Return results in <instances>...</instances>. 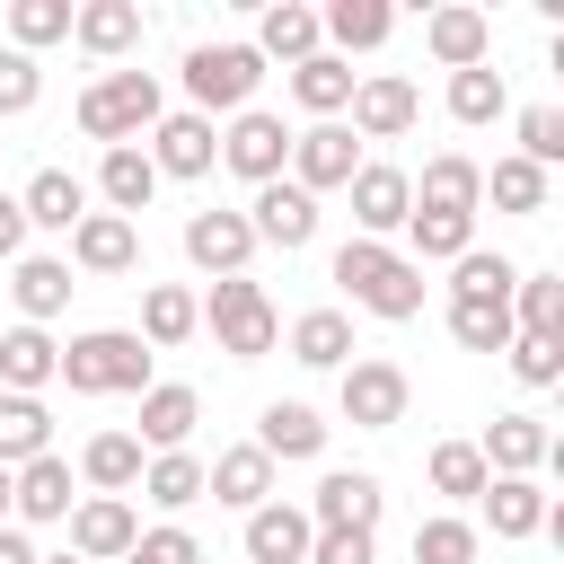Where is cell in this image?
<instances>
[{"label": "cell", "mask_w": 564, "mask_h": 564, "mask_svg": "<svg viewBox=\"0 0 564 564\" xmlns=\"http://www.w3.org/2000/svg\"><path fill=\"white\" fill-rule=\"evenodd\" d=\"M335 282H344L352 308H370V317H388V326L423 317V264H405L388 238H344V247H335Z\"/></svg>", "instance_id": "obj_1"}, {"label": "cell", "mask_w": 564, "mask_h": 564, "mask_svg": "<svg viewBox=\"0 0 564 564\" xmlns=\"http://www.w3.org/2000/svg\"><path fill=\"white\" fill-rule=\"evenodd\" d=\"M150 361L159 352L132 326H97V335H70V352H62L53 379H70V397H141L150 388Z\"/></svg>", "instance_id": "obj_2"}, {"label": "cell", "mask_w": 564, "mask_h": 564, "mask_svg": "<svg viewBox=\"0 0 564 564\" xmlns=\"http://www.w3.org/2000/svg\"><path fill=\"white\" fill-rule=\"evenodd\" d=\"M159 115H167V97H159V79H150V70H106V79L79 97V132H88V141H106V150L141 141Z\"/></svg>", "instance_id": "obj_3"}, {"label": "cell", "mask_w": 564, "mask_h": 564, "mask_svg": "<svg viewBox=\"0 0 564 564\" xmlns=\"http://www.w3.org/2000/svg\"><path fill=\"white\" fill-rule=\"evenodd\" d=\"M256 79H264L256 44H194V53H185V97H194L203 123H212V115H247Z\"/></svg>", "instance_id": "obj_4"}, {"label": "cell", "mask_w": 564, "mask_h": 564, "mask_svg": "<svg viewBox=\"0 0 564 564\" xmlns=\"http://www.w3.org/2000/svg\"><path fill=\"white\" fill-rule=\"evenodd\" d=\"M212 335H220V352H229V361H264V352H273V335H282V317H273L264 282H247V273L212 282Z\"/></svg>", "instance_id": "obj_5"}, {"label": "cell", "mask_w": 564, "mask_h": 564, "mask_svg": "<svg viewBox=\"0 0 564 564\" xmlns=\"http://www.w3.org/2000/svg\"><path fill=\"white\" fill-rule=\"evenodd\" d=\"M405 370L397 361H344V379H335V405H344V423H361V432H388V423H405Z\"/></svg>", "instance_id": "obj_6"}, {"label": "cell", "mask_w": 564, "mask_h": 564, "mask_svg": "<svg viewBox=\"0 0 564 564\" xmlns=\"http://www.w3.org/2000/svg\"><path fill=\"white\" fill-rule=\"evenodd\" d=\"M414 115H423V97H414V79H397V70H379V79H352V141H405L414 132Z\"/></svg>", "instance_id": "obj_7"}, {"label": "cell", "mask_w": 564, "mask_h": 564, "mask_svg": "<svg viewBox=\"0 0 564 564\" xmlns=\"http://www.w3.org/2000/svg\"><path fill=\"white\" fill-rule=\"evenodd\" d=\"M379 511H388V494L361 467H326L317 494H308V529H370L379 538Z\"/></svg>", "instance_id": "obj_8"}, {"label": "cell", "mask_w": 564, "mask_h": 564, "mask_svg": "<svg viewBox=\"0 0 564 564\" xmlns=\"http://www.w3.org/2000/svg\"><path fill=\"white\" fill-rule=\"evenodd\" d=\"M220 159L247 176V185H273L282 167H291V132H282V115H264V106H247L229 132H220Z\"/></svg>", "instance_id": "obj_9"}, {"label": "cell", "mask_w": 564, "mask_h": 564, "mask_svg": "<svg viewBox=\"0 0 564 564\" xmlns=\"http://www.w3.org/2000/svg\"><path fill=\"white\" fill-rule=\"evenodd\" d=\"M352 167H361V141H352L344 123H308V132H291V185H300V194L352 185Z\"/></svg>", "instance_id": "obj_10"}, {"label": "cell", "mask_w": 564, "mask_h": 564, "mask_svg": "<svg viewBox=\"0 0 564 564\" xmlns=\"http://www.w3.org/2000/svg\"><path fill=\"white\" fill-rule=\"evenodd\" d=\"M185 256L212 273V282H229V273H247V256H256V229H247V212H185Z\"/></svg>", "instance_id": "obj_11"}, {"label": "cell", "mask_w": 564, "mask_h": 564, "mask_svg": "<svg viewBox=\"0 0 564 564\" xmlns=\"http://www.w3.org/2000/svg\"><path fill=\"white\" fill-rule=\"evenodd\" d=\"M132 538H141V520H132V502H123V494L70 502V555H79V564H123V555H132Z\"/></svg>", "instance_id": "obj_12"}, {"label": "cell", "mask_w": 564, "mask_h": 564, "mask_svg": "<svg viewBox=\"0 0 564 564\" xmlns=\"http://www.w3.org/2000/svg\"><path fill=\"white\" fill-rule=\"evenodd\" d=\"M247 229H256V247H308L317 238V194H300V185H256V203H247Z\"/></svg>", "instance_id": "obj_13"}, {"label": "cell", "mask_w": 564, "mask_h": 564, "mask_svg": "<svg viewBox=\"0 0 564 564\" xmlns=\"http://www.w3.org/2000/svg\"><path fill=\"white\" fill-rule=\"evenodd\" d=\"M212 159H220V132H212L194 106L150 123V167H159V176H212Z\"/></svg>", "instance_id": "obj_14"}, {"label": "cell", "mask_w": 564, "mask_h": 564, "mask_svg": "<svg viewBox=\"0 0 564 564\" xmlns=\"http://www.w3.org/2000/svg\"><path fill=\"white\" fill-rule=\"evenodd\" d=\"M476 458H485V476H538L555 458V432L538 414H494V432L476 441Z\"/></svg>", "instance_id": "obj_15"}, {"label": "cell", "mask_w": 564, "mask_h": 564, "mask_svg": "<svg viewBox=\"0 0 564 564\" xmlns=\"http://www.w3.org/2000/svg\"><path fill=\"white\" fill-rule=\"evenodd\" d=\"M405 212H414V176L405 167H352V220H361V238H388V229H405Z\"/></svg>", "instance_id": "obj_16"}, {"label": "cell", "mask_w": 564, "mask_h": 564, "mask_svg": "<svg viewBox=\"0 0 564 564\" xmlns=\"http://www.w3.org/2000/svg\"><path fill=\"white\" fill-rule=\"evenodd\" d=\"M194 414H203V397H194V388L150 379V388H141V432H132V441H141L150 458H159V449H185V441H194Z\"/></svg>", "instance_id": "obj_17"}, {"label": "cell", "mask_w": 564, "mask_h": 564, "mask_svg": "<svg viewBox=\"0 0 564 564\" xmlns=\"http://www.w3.org/2000/svg\"><path fill=\"white\" fill-rule=\"evenodd\" d=\"M203 494L229 502V511H256V502H273V458H264L256 441H238V449H220V458L203 467Z\"/></svg>", "instance_id": "obj_18"}, {"label": "cell", "mask_w": 564, "mask_h": 564, "mask_svg": "<svg viewBox=\"0 0 564 564\" xmlns=\"http://www.w3.org/2000/svg\"><path fill=\"white\" fill-rule=\"evenodd\" d=\"M308 511L300 502H256L247 511V564H308Z\"/></svg>", "instance_id": "obj_19"}, {"label": "cell", "mask_w": 564, "mask_h": 564, "mask_svg": "<svg viewBox=\"0 0 564 564\" xmlns=\"http://www.w3.org/2000/svg\"><path fill=\"white\" fill-rule=\"evenodd\" d=\"M70 264H79V273H132V264H141V229L115 220V212H88V220L70 229Z\"/></svg>", "instance_id": "obj_20"}, {"label": "cell", "mask_w": 564, "mask_h": 564, "mask_svg": "<svg viewBox=\"0 0 564 564\" xmlns=\"http://www.w3.org/2000/svg\"><path fill=\"white\" fill-rule=\"evenodd\" d=\"M9 511L18 520H70V458H26V467H9Z\"/></svg>", "instance_id": "obj_21"}, {"label": "cell", "mask_w": 564, "mask_h": 564, "mask_svg": "<svg viewBox=\"0 0 564 564\" xmlns=\"http://www.w3.org/2000/svg\"><path fill=\"white\" fill-rule=\"evenodd\" d=\"M53 370H62V344L44 326H9L0 335V397H35V388H53Z\"/></svg>", "instance_id": "obj_22"}, {"label": "cell", "mask_w": 564, "mask_h": 564, "mask_svg": "<svg viewBox=\"0 0 564 564\" xmlns=\"http://www.w3.org/2000/svg\"><path fill=\"white\" fill-rule=\"evenodd\" d=\"M423 44H432L441 70H476V62L494 53V18H485V9H432Z\"/></svg>", "instance_id": "obj_23"}, {"label": "cell", "mask_w": 564, "mask_h": 564, "mask_svg": "<svg viewBox=\"0 0 564 564\" xmlns=\"http://www.w3.org/2000/svg\"><path fill=\"white\" fill-rule=\"evenodd\" d=\"M485 203V167L467 150H441L423 159V185H414V212H476Z\"/></svg>", "instance_id": "obj_24"}, {"label": "cell", "mask_w": 564, "mask_h": 564, "mask_svg": "<svg viewBox=\"0 0 564 564\" xmlns=\"http://www.w3.org/2000/svg\"><path fill=\"white\" fill-rule=\"evenodd\" d=\"M18 212H26V229H79L88 220V185L70 167H35L26 194H18Z\"/></svg>", "instance_id": "obj_25"}, {"label": "cell", "mask_w": 564, "mask_h": 564, "mask_svg": "<svg viewBox=\"0 0 564 564\" xmlns=\"http://www.w3.org/2000/svg\"><path fill=\"white\" fill-rule=\"evenodd\" d=\"M256 449H264V458H317V449H326V423H317V405H300V397H273V405L256 414Z\"/></svg>", "instance_id": "obj_26"}, {"label": "cell", "mask_w": 564, "mask_h": 564, "mask_svg": "<svg viewBox=\"0 0 564 564\" xmlns=\"http://www.w3.org/2000/svg\"><path fill=\"white\" fill-rule=\"evenodd\" d=\"M476 502H485L494 538H538V529H546V511H555V502L538 494V476H485V494H476Z\"/></svg>", "instance_id": "obj_27"}, {"label": "cell", "mask_w": 564, "mask_h": 564, "mask_svg": "<svg viewBox=\"0 0 564 564\" xmlns=\"http://www.w3.org/2000/svg\"><path fill=\"white\" fill-rule=\"evenodd\" d=\"M308 53H317V9H308V0H273V9L256 18V62H291V70H300Z\"/></svg>", "instance_id": "obj_28"}, {"label": "cell", "mask_w": 564, "mask_h": 564, "mask_svg": "<svg viewBox=\"0 0 564 564\" xmlns=\"http://www.w3.org/2000/svg\"><path fill=\"white\" fill-rule=\"evenodd\" d=\"M97 194H106V212L115 220H132V212H150V194H159V167H150V150H106L97 159Z\"/></svg>", "instance_id": "obj_29"}, {"label": "cell", "mask_w": 564, "mask_h": 564, "mask_svg": "<svg viewBox=\"0 0 564 564\" xmlns=\"http://www.w3.org/2000/svg\"><path fill=\"white\" fill-rule=\"evenodd\" d=\"M194 326H203V300H194L185 282H150V291H141V344H150V352L185 344Z\"/></svg>", "instance_id": "obj_30"}, {"label": "cell", "mask_w": 564, "mask_h": 564, "mask_svg": "<svg viewBox=\"0 0 564 564\" xmlns=\"http://www.w3.org/2000/svg\"><path fill=\"white\" fill-rule=\"evenodd\" d=\"M70 35H79L97 62H115V53L141 44V9H132V0H88V9H70Z\"/></svg>", "instance_id": "obj_31"}, {"label": "cell", "mask_w": 564, "mask_h": 564, "mask_svg": "<svg viewBox=\"0 0 564 564\" xmlns=\"http://www.w3.org/2000/svg\"><path fill=\"white\" fill-rule=\"evenodd\" d=\"M291 97H300L317 123H335V115L352 106V62H344V53H308V62L291 70Z\"/></svg>", "instance_id": "obj_32"}, {"label": "cell", "mask_w": 564, "mask_h": 564, "mask_svg": "<svg viewBox=\"0 0 564 564\" xmlns=\"http://www.w3.org/2000/svg\"><path fill=\"white\" fill-rule=\"evenodd\" d=\"M405 238H414V256L405 264H458L467 247H476V212H405Z\"/></svg>", "instance_id": "obj_33"}, {"label": "cell", "mask_w": 564, "mask_h": 564, "mask_svg": "<svg viewBox=\"0 0 564 564\" xmlns=\"http://www.w3.org/2000/svg\"><path fill=\"white\" fill-rule=\"evenodd\" d=\"M9 291H18L26 326H44V317H62V308H70V291H79V282H70V264H62V256H26Z\"/></svg>", "instance_id": "obj_34"}, {"label": "cell", "mask_w": 564, "mask_h": 564, "mask_svg": "<svg viewBox=\"0 0 564 564\" xmlns=\"http://www.w3.org/2000/svg\"><path fill=\"white\" fill-rule=\"evenodd\" d=\"M291 361H308V370H344V361H352V317H344V308H308V317L291 326Z\"/></svg>", "instance_id": "obj_35"}, {"label": "cell", "mask_w": 564, "mask_h": 564, "mask_svg": "<svg viewBox=\"0 0 564 564\" xmlns=\"http://www.w3.org/2000/svg\"><path fill=\"white\" fill-rule=\"evenodd\" d=\"M53 449V414L44 397H0V467H26Z\"/></svg>", "instance_id": "obj_36"}, {"label": "cell", "mask_w": 564, "mask_h": 564, "mask_svg": "<svg viewBox=\"0 0 564 564\" xmlns=\"http://www.w3.org/2000/svg\"><path fill=\"white\" fill-rule=\"evenodd\" d=\"M511 335H564V273H520L511 282Z\"/></svg>", "instance_id": "obj_37"}, {"label": "cell", "mask_w": 564, "mask_h": 564, "mask_svg": "<svg viewBox=\"0 0 564 564\" xmlns=\"http://www.w3.org/2000/svg\"><path fill=\"white\" fill-rule=\"evenodd\" d=\"M141 494H150L159 511L203 502V458H194V449H159V458H141Z\"/></svg>", "instance_id": "obj_38"}, {"label": "cell", "mask_w": 564, "mask_h": 564, "mask_svg": "<svg viewBox=\"0 0 564 564\" xmlns=\"http://www.w3.org/2000/svg\"><path fill=\"white\" fill-rule=\"evenodd\" d=\"M388 26H397V9H388V0H335V9L317 18V35H335L344 53H370V44H388Z\"/></svg>", "instance_id": "obj_39"}, {"label": "cell", "mask_w": 564, "mask_h": 564, "mask_svg": "<svg viewBox=\"0 0 564 564\" xmlns=\"http://www.w3.org/2000/svg\"><path fill=\"white\" fill-rule=\"evenodd\" d=\"M79 476H88L97 494H123V485H141V441H132V432H97V441L79 449Z\"/></svg>", "instance_id": "obj_40"}, {"label": "cell", "mask_w": 564, "mask_h": 564, "mask_svg": "<svg viewBox=\"0 0 564 564\" xmlns=\"http://www.w3.org/2000/svg\"><path fill=\"white\" fill-rule=\"evenodd\" d=\"M449 335L467 352H511V300H449Z\"/></svg>", "instance_id": "obj_41"}, {"label": "cell", "mask_w": 564, "mask_h": 564, "mask_svg": "<svg viewBox=\"0 0 564 564\" xmlns=\"http://www.w3.org/2000/svg\"><path fill=\"white\" fill-rule=\"evenodd\" d=\"M502 106H511V88H502V70H494V62L449 70V115H458V123H494Z\"/></svg>", "instance_id": "obj_42"}, {"label": "cell", "mask_w": 564, "mask_h": 564, "mask_svg": "<svg viewBox=\"0 0 564 564\" xmlns=\"http://www.w3.org/2000/svg\"><path fill=\"white\" fill-rule=\"evenodd\" d=\"M511 282H520V264L511 256H485V247H467L449 264V300H511Z\"/></svg>", "instance_id": "obj_43"}, {"label": "cell", "mask_w": 564, "mask_h": 564, "mask_svg": "<svg viewBox=\"0 0 564 564\" xmlns=\"http://www.w3.org/2000/svg\"><path fill=\"white\" fill-rule=\"evenodd\" d=\"M432 494H449V502H476V494H485L476 441H441V449H432Z\"/></svg>", "instance_id": "obj_44"}, {"label": "cell", "mask_w": 564, "mask_h": 564, "mask_svg": "<svg viewBox=\"0 0 564 564\" xmlns=\"http://www.w3.org/2000/svg\"><path fill=\"white\" fill-rule=\"evenodd\" d=\"M9 35H18V53L62 44L70 35V0H9Z\"/></svg>", "instance_id": "obj_45"}, {"label": "cell", "mask_w": 564, "mask_h": 564, "mask_svg": "<svg viewBox=\"0 0 564 564\" xmlns=\"http://www.w3.org/2000/svg\"><path fill=\"white\" fill-rule=\"evenodd\" d=\"M485 194H494L502 212H546V167H529V159H494Z\"/></svg>", "instance_id": "obj_46"}, {"label": "cell", "mask_w": 564, "mask_h": 564, "mask_svg": "<svg viewBox=\"0 0 564 564\" xmlns=\"http://www.w3.org/2000/svg\"><path fill=\"white\" fill-rule=\"evenodd\" d=\"M414 564H476V529L467 520H414Z\"/></svg>", "instance_id": "obj_47"}, {"label": "cell", "mask_w": 564, "mask_h": 564, "mask_svg": "<svg viewBox=\"0 0 564 564\" xmlns=\"http://www.w3.org/2000/svg\"><path fill=\"white\" fill-rule=\"evenodd\" d=\"M511 370H520V388H555L564 379V335H511Z\"/></svg>", "instance_id": "obj_48"}, {"label": "cell", "mask_w": 564, "mask_h": 564, "mask_svg": "<svg viewBox=\"0 0 564 564\" xmlns=\"http://www.w3.org/2000/svg\"><path fill=\"white\" fill-rule=\"evenodd\" d=\"M520 159H529V167H555V159H564V115H555V106H529V115H520Z\"/></svg>", "instance_id": "obj_49"}, {"label": "cell", "mask_w": 564, "mask_h": 564, "mask_svg": "<svg viewBox=\"0 0 564 564\" xmlns=\"http://www.w3.org/2000/svg\"><path fill=\"white\" fill-rule=\"evenodd\" d=\"M308 564H379V538L370 529H317L308 538Z\"/></svg>", "instance_id": "obj_50"}, {"label": "cell", "mask_w": 564, "mask_h": 564, "mask_svg": "<svg viewBox=\"0 0 564 564\" xmlns=\"http://www.w3.org/2000/svg\"><path fill=\"white\" fill-rule=\"evenodd\" d=\"M44 97V70H35V53H0V115H26Z\"/></svg>", "instance_id": "obj_51"}, {"label": "cell", "mask_w": 564, "mask_h": 564, "mask_svg": "<svg viewBox=\"0 0 564 564\" xmlns=\"http://www.w3.org/2000/svg\"><path fill=\"white\" fill-rule=\"evenodd\" d=\"M123 564H203V546H194V538H185V529H141V538H132V555H123Z\"/></svg>", "instance_id": "obj_52"}, {"label": "cell", "mask_w": 564, "mask_h": 564, "mask_svg": "<svg viewBox=\"0 0 564 564\" xmlns=\"http://www.w3.org/2000/svg\"><path fill=\"white\" fill-rule=\"evenodd\" d=\"M26 247V212H18V194H0V256H18Z\"/></svg>", "instance_id": "obj_53"}, {"label": "cell", "mask_w": 564, "mask_h": 564, "mask_svg": "<svg viewBox=\"0 0 564 564\" xmlns=\"http://www.w3.org/2000/svg\"><path fill=\"white\" fill-rule=\"evenodd\" d=\"M0 564H35V546H26L18 529H0Z\"/></svg>", "instance_id": "obj_54"}, {"label": "cell", "mask_w": 564, "mask_h": 564, "mask_svg": "<svg viewBox=\"0 0 564 564\" xmlns=\"http://www.w3.org/2000/svg\"><path fill=\"white\" fill-rule=\"evenodd\" d=\"M35 564H79V555H70V546H62V555H35Z\"/></svg>", "instance_id": "obj_55"}, {"label": "cell", "mask_w": 564, "mask_h": 564, "mask_svg": "<svg viewBox=\"0 0 564 564\" xmlns=\"http://www.w3.org/2000/svg\"><path fill=\"white\" fill-rule=\"evenodd\" d=\"M0 520H9V467H0Z\"/></svg>", "instance_id": "obj_56"}]
</instances>
